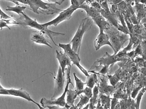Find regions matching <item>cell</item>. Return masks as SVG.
<instances>
[{
    "instance_id": "30",
    "label": "cell",
    "mask_w": 146,
    "mask_h": 109,
    "mask_svg": "<svg viewBox=\"0 0 146 109\" xmlns=\"http://www.w3.org/2000/svg\"><path fill=\"white\" fill-rule=\"evenodd\" d=\"M46 108H48L49 109H68L66 107H61L59 106H56V105L48 106Z\"/></svg>"
},
{
    "instance_id": "31",
    "label": "cell",
    "mask_w": 146,
    "mask_h": 109,
    "mask_svg": "<svg viewBox=\"0 0 146 109\" xmlns=\"http://www.w3.org/2000/svg\"><path fill=\"white\" fill-rule=\"evenodd\" d=\"M47 1L49 2H52L56 4H58V5H61L63 3V2L65 0H47Z\"/></svg>"
},
{
    "instance_id": "10",
    "label": "cell",
    "mask_w": 146,
    "mask_h": 109,
    "mask_svg": "<svg viewBox=\"0 0 146 109\" xmlns=\"http://www.w3.org/2000/svg\"><path fill=\"white\" fill-rule=\"evenodd\" d=\"M109 45L113 49V47L110 41L108 35L104 31H100V34L95 39L94 46L96 50H98L103 46Z\"/></svg>"
},
{
    "instance_id": "11",
    "label": "cell",
    "mask_w": 146,
    "mask_h": 109,
    "mask_svg": "<svg viewBox=\"0 0 146 109\" xmlns=\"http://www.w3.org/2000/svg\"><path fill=\"white\" fill-rule=\"evenodd\" d=\"M56 57L59 61L60 64V67L61 68L63 75H65V70L66 66L72 67L71 59L69 57L66 55L65 53H63L61 51L60 52L56 50Z\"/></svg>"
},
{
    "instance_id": "19",
    "label": "cell",
    "mask_w": 146,
    "mask_h": 109,
    "mask_svg": "<svg viewBox=\"0 0 146 109\" xmlns=\"http://www.w3.org/2000/svg\"><path fill=\"white\" fill-rule=\"evenodd\" d=\"M26 9V7L25 6H21L20 5H16L15 7H12L8 6L6 10L7 11L13 12L18 14L20 16L22 13L24 12L25 9Z\"/></svg>"
},
{
    "instance_id": "38",
    "label": "cell",
    "mask_w": 146,
    "mask_h": 109,
    "mask_svg": "<svg viewBox=\"0 0 146 109\" xmlns=\"http://www.w3.org/2000/svg\"><path fill=\"white\" fill-rule=\"evenodd\" d=\"M69 109H76V106H75L74 105H73V106H72V107H70V108Z\"/></svg>"
},
{
    "instance_id": "41",
    "label": "cell",
    "mask_w": 146,
    "mask_h": 109,
    "mask_svg": "<svg viewBox=\"0 0 146 109\" xmlns=\"http://www.w3.org/2000/svg\"></svg>"
},
{
    "instance_id": "4",
    "label": "cell",
    "mask_w": 146,
    "mask_h": 109,
    "mask_svg": "<svg viewBox=\"0 0 146 109\" xmlns=\"http://www.w3.org/2000/svg\"><path fill=\"white\" fill-rule=\"evenodd\" d=\"M71 67H70V66L68 67L66 85L65 87L64 92L62 93V95L60 97L54 99L48 100L45 98H42L40 101V103H41L42 107L44 108H46L48 106H54V105L59 106L61 107H66V102L65 97L66 95L67 91L68 89L69 84H72L73 86V87L74 88L72 83V81H71V76H70V71H71Z\"/></svg>"
},
{
    "instance_id": "22",
    "label": "cell",
    "mask_w": 146,
    "mask_h": 109,
    "mask_svg": "<svg viewBox=\"0 0 146 109\" xmlns=\"http://www.w3.org/2000/svg\"><path fill=\"white\" fill-rule=\"evenodd\" d=\"M75 81L76 83V87L75 90L77 91H82L84 89V87L86 85V82H83L81 80L78 78L76 76L75 73H73Z\"/></svg>"
},
{
    "instance_id": "9",
    "label": "cell",
    "mask_w": 146,
    "mask_h": 109,
    "mask_svg": "<svg viewBox=\"0 0 146 109\" xmlns=\"http://www.w3.org/2000/svg\"><path fill=\"white\" fill-rule=\"evenodd\" d=\"M49 38L47 34L40 31H34L31 35V40L35 43L44 44L52 48Z\"/></svg>"
},
{
    "instance_id": "24",
    "label": "cell",
    "mask_w": 146,
    "mask_h": 109,
    "mask_svg": "<svg viewBox=\"0 0 146 109\" xmlns=\"http://www.w3.org/2000/svg\"><path fill=\"white\" fill-rule=\"evenodd\" d=\"M146 87L143 88L140 92L138 94V96L136 98V104H135V109H139L140 104L142 96L144 95V93L145 92Z\"/></svg>"
},
{
    "instance_id": "14",
    "label": "cell",
    "mask_w": 146,
    "mask_h": 109,
    "mask_svg": "<svg viewBox=\"0 0 146 109\" xmlns=\"http://www.w3.org/2000/svg\"><path fill=\"white\" fill-rule=\"evenodd\" d=\"M93 73L91 75L87 77L86 82V85L88 87L92 88H94L95 85H99V80L98 79V75L100 74L99 73L95 72L92 70Z\"/></svg>"
},
{
    "instance_id": "34",
    "label": "cell",
    "mask_w": 146,
    "mask_h": 109,
    "mask_svg": "<svg viewBox=\"0 0 146 109\" xmlns=\"http://www.w3.org/2000/svg\"><path fill=\"white\" fill-rule=\"evenodd\" d=\"M114 109H121V105H120V102L118 103L116 105Z\"/></svg>"
},
{
    "instance_id": "23",
    "label": "cell",
    "mask_w": 146,
    "mask_h": 109,
    "mask_svg": "<svg viewBox=\"0 0 146 109\" xmlns=\"http://www.w3.org/2000/svg\"><path fill=\"white\" fill-rule=\"evenodd\" d=\"M79 96L82 93H84L88 98H92L93 95V92L92 91V88L90 87H86L85 89L82 90V91H77Z\"/></svg>"
},
{
    "instance_id": "27",
    "label": "cell",
    "mask_w": 146,
    "mask_h": 109,
    "mask_svg": "<svg viewBox=\"0 0 146 109\" xmlns=\"http://www.w3.org/2000/svg\"><path fill=\"white\" fill-rule=\"evenodd\" d=\"M119 103L118 101V99L114 98H111V108L110 109H114L116 105Z\"/></svg>"
},
{
    "instance_id": "39",
    "label": "cell",
    "mask_w": 146,
    "mask_h": 109,
    "mask_svg": "<svg viewBox=\"0 0 146 109\" xmlns=\"http://www.w3.org/2000/svg\"><path fill=\"white\" fill-rule=\"evenodd\" d=\"M1 16H0V20H1Z\"/></svg>"
},
{
    "instance_id": "3",
    "label": "cell",
    "mask_w": 146,
    "mask_h": 109,
    "mask_svg": "<svg viewBox=\"0 0 146 109\" xmlns=\"http://www.w3.org/2000/svg\"><path fill=\"white\" fill-rule=\"evenodd\" d=\"M29 6L31 10L37 14L52 15L63 11L57 8L56 3H46L42 0H30Z\"/></svg>"
},
{
    "instance_id": "12",
    "label": "cell",
    "mask_w": 146,
    "mask_h": 109,
    "mask_svg": "<svg viewBox=\"0 0 146 109\" xmlns=\"http://www.w3.org/2000/svg\"><path fill=\"white\" fill-rule=\"evenodd\" d=\"M4 91L7 92L10 96L19 97L22 98L27 100L29 102H32L35 104H36L37 102H35L30 96V94L25 91H24L22 88H21L19 90H15V89H13L8 90V89H5Z\"/></svg>"
},
{
    "instance_id": "35",
    "label": "cell",
    "mask_w": 146,
    "mask_h": 109,
    "mask_svg": "<svg viewBox=\"0 0 146 109\" xmlns=\"http://www.w3.org/2000/svg\"><path fill=\"white\" fill-rule=\"evenodd\" d=\"M36 105H37L39 109H45V108H43V107H42V106H41L40 104H39L37 103H36Z\"/></svg>"
},
{
    "instance_id": "16",
    "label": "cell",
    "mask_w": 146,
    "mask_h": 109,
    "mask_svg": "<svg viewBox=\"0 0 146 109\" xmlns=\"http://www.w3.org/2000/svg\"><path fill=\"white\" fill-rule=\"evenodd\" d=\"M79 8L82 9H84L87 14L88 16H89L90 18H93L94 17L98 16L100 14L99 12L96 10L93 7H90L88 6L85 3H83L82 5L80 6Z\"/></svg>"
},
{
    "instance_id": "25",
    "label": "cell",
    "mask_w": 146,
    "mask_h": 109,
    "mask_svg": "<svg viewBox=\"0 0 146 109\" xmlns=\"http://www.w3.org/2000/svg\"><path fill=\"white\" fill-rule=\"evenodd\" d=\"M85 0H71L72 5L70 7L72 9H79L80 6L84 3Z\"/></svg>"
},
{
    "instance_id": "32",
    "label": "cell",
    "mask_w": 146,
    "mask_h": 109,
    "mask_svg": "<svg viewBox=\"0 0 146 109\" xmlns=\"http://www.w3.org/2000/svg\"><path fill=\"white\" fill-rule=\"evenodd\" d=\"M97 105L96 108H95V109H104L103 106L101 105V103H100V99L98 98L97 102Z\"/></svg>"
},
{
    "instance_id": "26",
    "label": "cell",
    "mask_w": 146,
    "mask_h": 109,
    "mask_svg": "<svg viewBox=\"0 0 146 109\" xmlns=\"http://www.w3.org/2000/svg\"><path fill=\"white\" fill-rule=\"evenodd\" d=\"M0 16H1V18L3 19L7 20L13 18L4 13L1 9V8H0Z\"/></svg>"
},
{
    "instance_id": "17",
    "label": "cell",
    "mask_w": 146,
    "mask_h": 109,
    "mask_svg": "<svg viewBox=\"0 0 146 109\" xmlns=\"http://www.w3.org/2000/svg\"><path fill=\"white\" fill-rule=\"evenodd\" d=\"M121 75V69L120 67L119 68V69L115 71L114 75H107V77L110 80L111 85L115 86L120 81Z\"/></svg>"
},
{
    "instance_id": "28",
    "label": "cell",
    "mask_w": 146,
    "mask_h": 109,
    "mask_svg": "<svg viewBox=\"0 0 146 109\" xmlns=\"http://www.w3.org/2000/svg\"><path fill=\"white\" fill-rule=\"evenodd\" d=\"M3 20L7 23V24H9L19 25V23H18L14 19V18Z\"/></svg>"
},
{
    "instance_id": "40",
    "label": "cell",
    "mask_w": 146,
    "mask_h": 109,
    "mask_svg": "<svg viewBox=\"0 0 146 109\" xmlns=\"http://www.w3.org/2000/svg\"><path fill=\"white\" fill-rule=\"evenodd\" d=\"M16 1H18V0H16Z\"/></svg>"
},
{
    "instance_id": "33",
    "label": "cell",
    "mask_w": 146,
    "mask_h": 109,
    "mask_svg": "<svg viewBox=\"0 0 146 109\" xmlns=\"http://www.w3.org/2000/svg\"><path fill=\"white\" fill-rule=\"evenodd\" d=\"M29 1L30 0H18V1L23 4L29 5Z\"/></svg>"
},
{
    "instance_id": "2",
    "label": "cell",
    "mask_w": 146,
    "mask_h": 109,
    "mask_svg": "<svg viewBox=\"0 0 146 109\" xmlns=\"http://www.w3.org/2000/svg\"><path fill=\"white\" fill-rule=\"evenodd\" d=\"M93 22L92 18L89 16L82 20L76 33L70 42L72 49L78 55L80 54L83 35L91 29Z\"/></svg>"
},
{
    "instance_id": "1",
    "label": "cell",
    "mask_w": 146,
    "mask_h": 109,
    "mask_svg": "<svg viewBox=\"0 0 146 109\" xmlns=\"http://www.w3.org/2000/svg\"><path fill=\"white\" fill-rule=\"evenodd\" d=\"M20 17L19 18L15 19V20L19 23V25L23 26L25 27L34 28L38 30V31H42L47 34L49 37L53 41L55 45L58 46L54 41L53 38L56 36H64L65 33L61 32H55L50 30L48 29V27H44L42 24H38L36 20H33L27 15L24 12H23L21 15Z\"/></svg>"
},
{
    "instance_id": "8",
    "label": "cell",
    "mask_w": 146,
    "mask_h": 109,
    "mask_svg": "<svg viewBox=\"0 0 146 109\" xmlns=\"http://www.w3.org/2000/svg\"><path fill=\"white\" fill-rule=\"evenodd\" d=\"M99 79V91L100 93L105 94L106 96H110L115 91V86L109 85L107 83L108 78L106 75H98Z\"/></svg>"
},
{
    "instance_id": "36",
    "label": "cell",
    "mask_w": 146,
    "mask_h": 109,
    "mask_svg": "<svg viewBox=\"0 0 146 109\" xmlns=\"http://www.w3.org/2000/svg\"><path fill=\"white\" fill-rule=\"evenodd\" d=\"M89 104H88L86 107L83 108L82 109H88L89 108Z\"/></svg>"
},
{
    "instance_id": "21",
    "label": "cell",
    "mask_w": 146,
    "mask_h": 109,
    "mask_svg": "<svg viewBox=\"0 0 146 109\" xmlns=\"http://www.w3.org/2000/svg\"><path fill=\"white\" fill-rule=\"evenodd\" d=\"M79 96L80 98V100L78 104L75 106L77 109H82L84 105L89 102L90 99L88 98L86 95H82V94H80Z\"/></svg>"
},
{
    "instance_id": "20",
    "label": "cell",
    "mask_w": 146,
    "mask_h": 109,
    "mask_svg": "<svg viewBox=\"0 0 146 109\" xmlns=\"http://www.w3.org/2000/svg\"><path fill=\"white\" fill-rule=\"evenodd\" d=\"M99 87L98 85H95L94 87L93 91V95L92 98H90V103L92 104L93 106H94L98 102V97L99 96Z\"/></svg>"
},
{
    "instance_id": "5",
    "label": "cell",
    "mask_w": 146,
    "mask_h": 109,
    "mask_svg": "<svg viewBox=\"0 0 146 109\" xmlns=\"http://www.w3.org/2000/svg\"><path fill=\"white\" fill-rule=\"evenodd\" d=\"M59 47L62 48L64 50V53L69 57L71 61L73 62V65L74 64L77 66L86 77H88L90 75L88 74V71L86 70L80 64V58L79 57V55L76 54L72 49V45L70 43L68 44L59 43Z\"/></svg>"
},
{
    "instance_id": "37",
    "label": "cell",
    "mask_w": 146,
    "mask_h": 109,
    "mask_svg": "<svg viewBox=\"0 0 146 109\" xmlns=\"http://www.w3.org/2000/svg\"><path fill=\"white\" fill-rule=\"evenodd\" d=\"M0 80H1V77H0ZM5 88H3L1 85V83H0V91H2V90H4Z\"/></svg>"
},
{
    "instance_id": "6",
    "label": "cell",
    "mask_w": 146,
    "mask_h": 109,
    "mask_svg": "<svg viewBox=\"0 0 146 109\" xmlns=\"http://www.w3.org/2000/svg\"><path fill=\"white\" fill-rule=\"evenodd\" d=\"M55 78L54 93L51 99H54L61 96L64 92L66 83L65 75H63L61 68L59 67L57 75Z\"/></svg>"
},
{
    "instance_id": "13",
    "label": "cell",
    "mask_w": 146,
    "mask_h": 109,
    "mask_svg": "<svg viewBox=\"0 0 146 109\" xmlns=\"http://www.w3.org/2000/svg\"><path fill=\"white\" fill-rule=\"evenodd\" d=\"M92 19L99 27L100 31H104L105 30H107L110 26V24L105 20L100 14L96 17L93 18Z\"/></svg>"
},
{
    "instance_id": "29",
    "label": "cell",
    "mask_w": 146,
    "mask_h": 109,
    "mask_svg": "<svg viewBox=\"0 0 146 109\" xmlns=\"http://www.w3.org/2000/svg\"><path fill=\"white\" fill-rule=\"evenodd\" d=\"M3 27H7L9 30H11L9 26H8L7 23L3 19H1V20H0V29H2Z\"/></svg>"
},
{
    "instance_id": "18",
    "label": "cell",
    "mask_w": 146,
    "mask_h": 109,
    "mask_svg": "<svg viewBox=\"0 0 146 109\" xmlns=\"http://www.w3.org/2000/svg\"><path fill=\"white\" fill-rule=\"evenodd\" d=\"M99 98L100 99L101 105L103 106L104 109H109L111 108V98L110 96H106L102 93H100L99 95Z\"/></svg>"
},
{
    "instance_id": "15",
    "label": "cell",
    "mask_w": 146,
    "mask_h": 109,
    "mask_svg": "<svg viewBox=\"0 0 146 109\" xmlns=\"http://www.w3.org/2000/svg\"><path fill=\"white\" fill-rule=\"evenodd\" d=\"M66 96L67 105L71 107L74 105L75 100L78 96H79V95L76 90L68 89L67 91Z\"/></svg>"
},
{
    "instance_id": "7",
    "label": "cell",
    "mask_w": 146,
    "mask_h": 109,
    "mask_svg": "<svg viewBox=\"0 0 146 109\" xmlns=\"http://www.w3.org/2000/svg\"><path fill=\"white\" fill-rule=\"evenodd\" d=\"M76 9H72L69 7L66 9L63 10L60 13V15L57 18L51 21L42 24L43 26L46 27L52 25L56 26L62 21L70 19L72 18L73 13Z\"/></svg>"
}]
</instances>
